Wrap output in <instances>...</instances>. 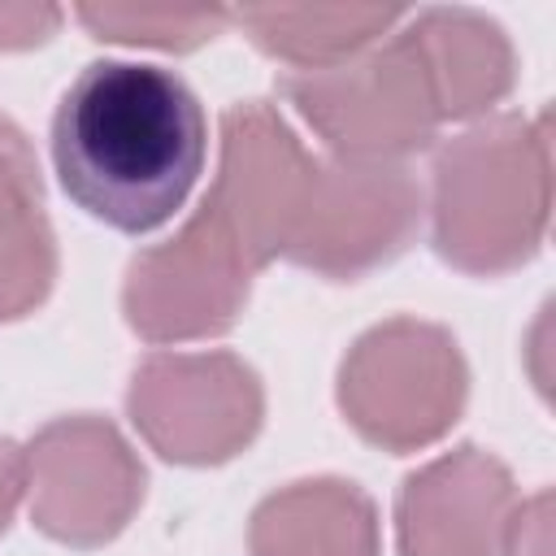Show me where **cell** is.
<instances>
[{
  "mask_svg": "<svg viewBox=\"0 0 556 556\" xmlns=\"http://www.w3.org/2000/svg\"><path fill=\"white\" fill-rule=\"evenodd\" d=\"M208 152L195 91L165 65L91 61L52 113V165L65 195L122 235L165 226Z\"/></svg>",
  "mask_w": 556,
  "mask_h": 556,
  "instance_id": "1",
  "label": "cell"
},
{
  "mask_svg": "<svg viewBox=\"0 0 556 556\" xmlns=\"http://www.w3.org/2000/svg\"><path fill=\"white\" fill-rule=\"evenodd\" d=\"M552 208V117L500 113L434 152L430 239L434 252L473 278L521 269L547 235Z\"/></svg>",
  "mask_w": 556,
  "mask_h": 556,
  "instance_id": "2",
  "label": "cell"
},
{
  "mask_svg": "<svg viewBox=\"0 0 556 556\" xmlns=\"http://www.w3.org/2000/svg\"><path fill=\"white\" fill-rule=\"evenodd\" d=\"M469 369L447 326L391 317L365 330L339 365V408L348 426L382 452H421L452 430L465 408Z\"/></svg>",
  "mask_w": 556,
  "mask_h": 556,
  "instance_id": "3",
  "label": "cell"
},
{
  "mask_svg": "<svg viewBox=\"0 0 556 556\" xmlns=\"http://www.w3.org/2000/svg\"><path fill=\"white\" fill-rule=\"evenodd\" d=\"M282 96L334 156L352 161H404L408 152L430 148L443 126L430 74L404 30L343 65L291 70Z\"/></svg>",
  "mask_w": 556,
  "mask_h": 556,
  "instance_id": "4",
  "label": "cell"
},
{
  "mask_svg": "<svg viewBox=\"0 0 556 556\" xmlns=\"http://www.w3.org/2000/svg\"><path fill=\"white\" fill-rule=\"evenodd\" d=\"M426 191L404 161L313 156V174L282 256L330 282L391 265L421 230Z\"/></svg>",
  "mask_w": 556,
  "mask_h": 556,
  "instance_id": "5",
  "label": "cell"
},
{
  "mask_svg": "<svg viewBox=\"0 0 556 556\" xmlns=\"http://www.w3.org/2000/svg\"><path fill=\"white\" fill-rule=\"evenodd\" d=\"M256 265L226 226V217L200 200L165 243L143 248L126 265L122 313L143 343H195L226 334L252 291Z\"/></svg>",
  "mask_w": 556,
  "mask_h": 556,
  "instance_id": "6",
  "label": "cell"
},
{
  "mask_svg": "<svg viewBox=\"0 0 556 556\" xmlns=\"http://www.w3.org/2000/svg\"><path fill=\"white\" fill-rule=\"evenodd\" d=\"M143 443L174 465H222L265 421V387L235 352H152L126 391Z\"/></svg>",
  "mask_w": 556,
  "mask_h": 556,
  "instance_id": "7",
  "label": "cell"
},
{
  "mask_svg": "<svg viewBox=\"0 0 556 556\" xmlns=\"http://www.w3.org/2000/svg\"><path fill=\"white\" fill-rule=\"evenodd\" d=\"M30 521L65 547H104L143 504V465L104 417L48 421L26 443Z\"/></svg>",
  "mask_w": 556,
  "mask_h": 556,
  "instance_id": "8",
  "label": "cell"
},
{
  "mask_svg": "<svg viewBox=\"0 0 556 556\" xmlns=\"http://www.w3.org/2000/svg\"><path fill=\"white\" fill-rule=\"evenodd\" d=\"M308 174L313 152H304L274 104L239 100L222 113V156L204 200L226 217L256 269L282 256Z\"/></svg>",
  "mask_w": 556,
  "mask_h": 556,
  "instance_id": "9",
  "label": "cell"
},
{
  "mask_svg": "<svg viewBox=\"0 0 556 556\" xmlns=\"http://www.w3.org/2000/svg\"><path fill=\"white\" fill-rule=\"evenodd\" d=\"M517 482L504 460L465 443L404 478L395 495L400 556H500L517 513Z\"/></svg>",
  "mask_w": 556,
  "mask_h": 556,
  "instance_id": "10",
  "label": "cell"
},
{
  "mask_svg": "<svg viewBox=\"0 0 556 556\" xmlns=\"http://www.w3.org/2000/svg\"><path fill=\"white\" fill-rule=\"evenodd\" d=\"M252 556H382L374 500L343 478H304L252 513Z\"/></svg>",
  "mask_w": 556,
  "mask_h": 556,
  "instance_id": "11",
  "label": "cell"
},
{
  "mask_svg": "<svg viewBox=\"0 0 556 556\" xmlns=\"http://www.w3.org/2000/svg\"><path fill=\"white\" fill-rule=\"evenodd\" d=\"M56 282V235L26 130L0 113V321L35 313Z\"/></svg>",
  "mask_w": 556,
  "mask_h": 556,
  "instance_id": "12",
  "label": "cell"
},
{
  "mask_svg": "<svg viewBox=\"0 0 556 556\" xmlns=\"http://www.w3.org/2000/svg\"><path fill=\"white\" fill-rule=\"evenodd\" d=\"M404 35L430 74L443 122L478 117L513 91V43L491 17L473 9H426Z\"/></svg>",
  "mask_w": 556,
  "mask_h": 556,
  "instance_id": "13",
  "label": "cell"
},
{
  "mask_svg": "<svg viewBox=\"0 0 556 556\" xmlns=\"http://www.w3.org/2000/svg\"><path fill=\"white\" fill-rule=\"evenodd\" d=\"M400 17V9L378 4H248L230 13L265 56L295 65V74L352 61Z\"/></svg>",
  "mask_w": 556,
  "mask_h": 556,
  "instance_id": "14",
  "label": "cell"
},
{
  "mask_svg": "<svg viewBox=\"0 0 556 556\" xmlns=\"http://www.w3.org/2000/svg\"><path fill=\"white\" fill-rule=\"evenodd\" d=\"M78 22L109 43L191 52L208 43L230 13L222 9H165V4H78Z\"/></svg>",
  "mask_w": 556,
  "mask_h": 556,
  "instance_id": "15",
  "label": "cell"
},
{
  "mask_svg": "<svg viewBox=\"0 0 556 556\" xmlns=\"http://www.w3.org/2000/svg\"><path fill=\"white\" fill-rule=\"evenodd\" d=\"M500 556H552V491L517 504Z\"/></svg>",
  "mask_w": 556,
  "mask_h": 556,
  "instance_id": "16",
  "label": "cell"
},
{
  "mask_svg": "<svg viewBox=\"0 0 556 556\" xmlns=\"http://www.w3.org/2000/svg\"><path fill=\"white\" fill-rule=\"evenodd\" d=\"M61 26V9L52 4H0V52L35 48Z\"/></svg>",
  "mask_w": 556,
  "mask_h": 556,
  "instance_id": "17",
  "label": "cell"
},
{
  "mask_svg": "<svg viewBox=\"0 0 556 556\" xmlns=\"http://www.w3.org/2000/svg\"><path fill=\"white\" fill-rule=\"evenodd\" d=\"M22 500H26V447L0 434V534L9 530Z\"/></svg>",
  "mask_w": 556,
  "mask_h": 556,
  "instance_id": "18",
  "label": "cell"
}]
</instances>
